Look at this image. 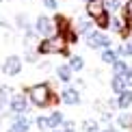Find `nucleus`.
Returning <instances> with one entry per match:
<instances>
[{
  "instance_id": "nucleus-1",
  "label": "nucleus",
  "mask_w": 132,
  "mask_h": 132,
  "mask_svg": "<svg viewBox=\"0 0 132 132\" xmlns=\"http://www.w3.org/2000/svg\"><path fill=\"white\" fill-rule=\"evenodd\" d=\"M24 93L28 95V102L35 104L37 108H46V106H52L54 102H59L61 97H56L52 93V87L48 82H39V85H32V87H26Z\"/></svg>"
},
{
  "instance_id": "nucleus-2",
  "label": "nucleus",
  "mask_w": 132,
  "mask_h": 132,
  "mask_svg": "<svg viewBox=\"0 0 132 132\" xmlns=\"http://www.w3.org/2000/svg\"><path fill=\"white\" fill-rule=\"evenodd\" d=\"M37 52L39 54H67V41L59 32L52 37H43V41L37 43Z\"/></svg>"
},
{
  "instance_id": "nucleus-3",
  "label": "nucleus",
  "mask_w": 132,
  "mask_h": 132,
  "mask_svg": "<svg viewBox=\"0 0 132 132\" xmlns=\"http://www.w3.org/2000/svg\"><path fill=\"white\" fill-rule=\"evenodd\" d=\"M35 32L39 37H52L54 32H56V26H54V20L48 18V15H39V18L35 20Z\"/></svg>"
},
{
  "instance_id": "nucleus-4",
  "label": "nucleus",
  "mask_w": 132,
  "mask_h": 132,
  "mask_svg": "<svg viewBox=\"0 0 132 132\" xmlns=\"http://www.w3.org/2000/svg\"><path fill=\"white\" fill-rule=\"evenodd\" d=\"M22 56H18V54H11V56H7L4 59V63H2V74L4 76H11V78H13V76H18L20 71H22Z\"/></svg>"
},
{
  "instance_id": "nucleus-5",
  "label": "nucleus",
  "mask_w": 132,
  "mask_h": 132,
  "mask_svg": "<svg viewBox=\"0 0 132 132\" xmlns=\"http://www.w3.org/2000/svg\"><path fill=\"white\" fill-rule=\"evenodd\" d=\"M87 46L89 48H111V39H108L104 32H100V30H91L89 35H87Z\"/></svg>"
},
{
  "instance_id": "nucleus-6",
  "label": "nucleus",
  "mask_w": 132,
  "mask_h": 132,
  "mask_svg": "<svg viewBox=\"0 0 132 132\" xmlns=\"http://www.w3.org/2000/svg\"><path fill=\"white\" fill-rule=\"evenodd\" d=\"M9 108H11V113L13 115H22V113H28V95H13L9 100Z\"/></svg>"
},
{
  "instance_id": "nucleus-7",
  "label": "nucleus",
  "mask_w": 132,
  "mask_h": 132,
  "mask_svg": "<svg viewBox=\"0 0 132 132\" xmlns=\"http://www.w3.org/2000/svg\"><path fill=\"white\" fill-rule=\"evenodd\" d=\"M104 13H108V11H106V2H104V0H87V15H89L91 20L102 18Z\"/></svg>"
},
{
  "instance_id": "nucleus-8",
  "label": "nucleus",
  "mask_w": 132,
  "mask_h": 132,
  "mask_svg": "<svg viewBox=\"0 0 132 132\" xmlns=\"http://www.w3.org/2000/svg\"><path fill=\"white\" fill-rule=\"evenodd\" d=\"M28 128H30V119L26 117V113H22V115H13V123L9 126L7 132H28Z\"/></svg>"
},
{
  "instance_id": "nucleus-9",
  "label": "nucleus",
  "mask_w": 132,
  "mask_h": 132,
  "mask_svg": "<svg viewBox=\"0 0 132 132\" xmlns=\"http://www.w3.org/2000/svg\"><path fill=\"white\" fill-rule=\"evenodd\" d=\"M54 26H56V32H59V35H63V37L74 28V24H71L69 18H65V15H56V18H54Z\"/></svg>"
},
{
  "instance_id": "nucleus-10",
  "label": "nucleus",
  "mask_w": 132,
  "mask_h": 132,
  "mask_svg": "<svg viewBox=\"0 0 132 132\" xmlns=\"http://www.w3.org/2000/svg\"><path fill=\"white\" fill-rule=\"evenodd\" d=\"M61 102L69 104V106H76V104H80V93L76 89H65L61 93Z\"/></svg>"
},
{
  "instance_id": "nucleus-11",
  "label": "nucleus",
  "mask_w": 132,
  "mask_h": 132,
  "mask_svg": "<svg viewBox=\"0 0 132 132\" xmlns=\"http://www.w3.org/2000/svg\"><path fill=\"white\" fill-rule=\"evenodd\" d=\"M117 108H121V111H126V108L132 104V91L130 89H126V91H121V93H117Z\"/></svg>"
},
{
  "instance_id": "nucleus-12",
  "label": "nucleus",
  "mask_w": 132,
  "mask_h": 132,
  "mask_svg": "<svg viewBox=\"0 0 132 132\" xmlns=\"http://www.w3.org/2000/svg\"><path fill=\"white\" fill-rule=\"evenodd\" d=\"M71 76H74V71H71L69 65H59V67H56V78L61 82H69Z\"/></svg>"
},
{
  "instance_id": "nucleus-13",
  "label": "nucleus",
  "mask_w": 132,
  "mask_h": 132,
  "mask_svg": "<svg viewBox=\"0 0 132 132\" xmlns=\"http://www.w3.org/2000/svg\"><path fill=\"white\" fill-rule=\"evenodd\" d=\"M117 56H119V54L115 50H111V48H104V50H102V61L108 63V65H113L115 61H117Z\"/></svg>"
},
{
  "instance_id": "nucleus-14",
  "label": "nucleus",
  "mask_w": 132,
  "mask_h": 132,
  "mask_svg": "<svg viewBox=\"0 0 132 132\" xmlns=\"http://www.w3.org/2000/svg\"><path fill=\"white\" fill-rule=\"evenodd\" d=\"M111 87H113V91H115V93H121V91H126V89H128L121 76H113V80H111Z\"/></svg>"
},
{
  "instance_id": "nucleus-15",
  "label": "nucleus",
  "mask_w": 132,
  "mask_h": 132,
  "mask_svg": "<svg viewBox=\"0 0 132 132\" xmlns=\"http://www.w3.org/2000/svg\"><path fill=\"white\" fill-rule=\"evenodd\" d=\"M128 69H130V67H128V63H126V61H119V59H117V61L113 63V74H115V76H123Z\"/></svg>"
},
{
  "instance_id": "nucleus-16",
  "label": "nucleus",
  "mask_w": 132,
  "mask_h": 132,
  "mask_svg": "<svg viewBox=\"0 0 132 132\" xmlns=\"http://www.w3.org/2000/svg\"><path fill=\"white\" fill-rule=\"evenodd\" d=\"M121 11H123V22L128 26H132V0H126V4L121 7Z\"/></svg>"
},
{
  "instance_id": "nucleus-17",
  "label": "nucleus",
  "mask_w": 132,
  "mask_h": 132,
  "mask_svg": "<svg viewBox=\"0 0 132 132\" xmlns=\"http://www.w3.org/2000/svg\"><path fill=\"white\" fill-rule=\"evenodd\" d=\"M48 121H50V128H59L63 121H65V117H63V113H59V111H54L50 117H48Z\"/></svg>"
},
{
  "instance_id": "nucleus-18",
  "label": "nucleus",
  "mask_w": 132,
  "mask_h": 132,
  "mask_svg": "<svg viewBox=\"0 0 132 132\" xmlns=\"http://www.w3.org/2000/svg\"><path fill=\"white\" fill-rule=\"evenodd\" d=\"M69 67H71V71H80L82 67H85V59L82 56H69Z\"/></svg>"
},
{
  "instance_id": "nucleus-19",
  "label": "nucleus",
  "mask_w": 132,
  "mask_h": 132,
  "mask_svg": "<svg viewBox=\"0 0 132 132\" xmlns=\"http://www.w3.org/2000/svg\"><path fill=\"white\" fill-rule=\"evenodd\" d=\"M7 93H11V89H9V87H4V85H0V111H4V108L9 106Z\"/></svg>"
},
{
  "instance_id": "nucleus-20",
  "label": "nucleus",
  "mask_w": 132,
  "mask_h": 132,
  "mask_svg": "<svg viewBox=\"0 0 132 132\" xmlns=\"http://www.w3.org/2000/svg\"><path fill=\"white\" fill-rule=\"evenodd\" d=\"M15 24H18V28H22V30H30V22H28V18H26L24 13H20V15H15Z\"/></svg>"
},
{
  "instance_id": "nucleus-21",
  "label": "nucleus",
  "mask_w": 132,
  "mask_h": 132,
  "mask_svg": "<svg viewBox=\"0 0 132 132\" xmlns=\"http://www.w3.org/2000/svg\"><path fill=\"white\" fill-rule=\"evenodd\" d=\"M117 123L121 126V128H128V126H132V115L130 113H121L117 117Z\"/></svg>"
},
{
  "instance_id": "nucleus-22",
  "label": "nucleus",
  "mask_w": 132,
  "mask_h": 132,
  "mask_svg": "<svg viewBox=\"0 0 132 132\" xmlns=\"http://www.w3.org/2000/svg\"><path fill=\"white\" fill-rule=\"evenodd\" d=\"M117 54H121V56H132V41H126L123 46H119Z\"/></svg>"
},
{
  "instance_id": "nucleus-23",
  "label": "nucleus",
  "mask_w": 132,
  "mask_h": 132,
  "mask_svg": "<svg viewBox=\"0 0 132 132\" xmlns=\"http://www.w3.org/2000/svg\"><path fill=\"white\" fill-rule=\"evenodd\" d=\"M95 22V26H100V28H108V22H111V15L108 13H104L102 18H97V20H93Z\"/></svg>"
},
{
  "instance_id": "nucleus-24",
  "label": "nucleus",
  "mask_w": 132,
  "mask_h": 132,
  "mask_svg": "<svg viewBox=\"0 0 132 132\" xmlns=\"http://www.w3.org/2000/svg\"><path fill=\"white\" fill-rule=\"evenodd\" d=\"M91 22H87V20H80L78 22V32H85V35H89V32H91Z\"/></svg>"
},
{
  "instance_id": "nucleus-25",
  "label": "nucleus",
  "mask_w": 132,
  "mask_h": 132,
  "mask_svg": "<svg viewBox=\"0 0 132 132\" xmlns=\"http://www.w3.org/2000/svg\"><path fill=\"white\" fill-rule=\"evenodd\" d=\"M35 123H37V128H39V130H50V121H48V117H37Z\"/></svg>"
},
{
  "instance_id": "nucleus-26",
  "label": "nucleus",
  "mask_w": 132,
  "mask_h": 132,
  "mask_svg": "<svg viewBox=\"0 0 132 132\" xmlns=\"http://www.w3.org/2000/svg\"><path fill=\"white\" fill-rule=\"evenodd\" d=\"M106 2V11H117L121 9V0H104Z\"/></svg>"
},
{
  "instance_id": "nucleus-27",
  "label": "nucleus",
  "mask_w": 132,
  "mask_h": 132,
  "mask_svg": "<svg viewBox=\"0 0 132 132\" xmlns=\"http://www.w3.org/2000/svg\"><path fill=\"white\" fill-rule=\"evenodd\" d=\"M61 128H63L65 132H76V126H74V121H63V123H61Z\"/></svg>"
},
{
  "instance_id": "nucleus-28",
  "label": "nucleus",
  "mask_w": 132,
  "mask_h": 132,
  "mask_svg": "<svg viewBox=\"0 0 132 132\" xmlns=\"http://www.w3.org/2000/svg\"><path fill=\"white\" fill-rule=\"evenodd\" d=\"M85 130H87V132H100L95 121H87V123H85Z\"/></svg>"
},
{
  "instance_id": "nucleus-29",
  "label": "nucleus",
  "mask_w": 132,
  "mask_h": 132,
  "mask_svg": "<svg viewBox=\"0 0 132 132\" xmlns=\"http://www.w3.org/2000/svg\"><path fill=\"white\" fill-rule=\"evenodd\" d=\"M121 78H123V82H126V87H132V71H130V69L126 71Z\"/></svg>"
},
{
  "instance_id": "nucleus-30",
  "label": "nucleus",
  "mask_w": 132,
  "mask_h": 132,
  "mask_svg": "<svg viewBox=\"0 0 132 132\" xmlns=\"http://www.w3.org/2000/svg\"><path fill=\"white\" fill-rule=\"evenodd\" d=\"M43 4H46L48 9H56L59 7V0H43Z\"/></svg>"
},
{
  "instance_id": "nucleus-31",
  "label": "nucleus",
  "mask_w": 132,
  "mask_h": 132,
  "mask_svg": "<svg viewBox=\"0 0 132 132\" xmlns=\"http://www.w3.org/2000/svg\"><path fill=\"white\" fill-rule=\"evenodd\" d=\"M100 132H117L115 128H111V126H108V128H104V130H100Z\"/></svg>"
},
{
  "instance_id": "nucleus-32",
  "label": "nucleus",
  "mask_w": 132,
  "mask_h": 132,
  "mask_svg": "<svg viewBox=\"0 0 132 132\" xmlns=\"http://www.w3.org/2000/svg\"><path fill=\"white\" fill-rule=\"evenodd\" d=\"M0 2H4V0H0Z\"/></svg>"
},
{
  "instance_id": "nucleus-33",
  "label": "nucleus",
  "mask_w": 132,
  "mask_h": 132,
  "mask_svg": "<svg viewBox=\"0 0 132 132\" xmlns=\"http://www.w3.org/2000/svg\"><path fill=\"white\" fill-rule=\"evenodd\" d=\"M85 2H87V0H85Z\"/></svg>"
}]
</instances>
